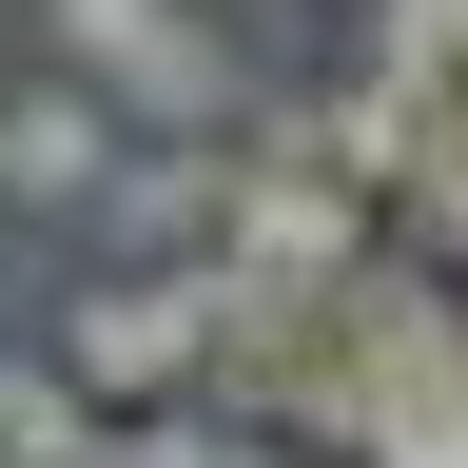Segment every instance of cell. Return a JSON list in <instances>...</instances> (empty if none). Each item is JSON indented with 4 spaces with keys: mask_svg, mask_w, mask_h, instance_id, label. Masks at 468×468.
<instances>
[{
    "mask_svg": "<svg viewBox=\"0 0 468 468\" xmlns=\"http://www.w3.org/2000/svg\"><path fill=\"white\" fill-rule=\"evenodd\" d=\"M196 371H215V254H176V273L98 254L79 313H58V390H79V410H176Z\"/></svg>",
    "mask_w": 468,
    "mask_h": 468,
    "instance_id": "cell-2",
    "label": "cell"
},
{
    "mask_svg": "<svg viewBox=\"0 0 468 468\" xmlns=\"http://www.w3.org/2000/svg\"><path fill=\"white\" fill-rule=\"evenodd\" d=\"M0 468H98V410L58 390V351H0Z\"/></svg>",
    "mask_w": 468,
    "mask_h": 468,
    "instance_id": "cell-6",
    "label": "cell"
},
{
    "mask_svg": "<svg viewBox=\"0 0 468 468\" xmlns=\"http://www.w3.org/2000/svg\"><path fill=\"white\" fill-rule=\"evenodd\" d=\"M449 58H468V0H371V79L390 98H449Z\"/></svg>",
    "mask_w": 468,
    "mask_h": 468,
    "instance_id": "cell-7",
    "label": "cell"
},
{
    "mask_svg": "<svg viewBox=\"0 0 468 468\" xmlns=\"http://www.w3.org/2000/svg\"><path fill=\"white\" fill-rule=\"evenodd\" d=\"M117 137H137V117H117L98 79H58V58H39V79L0 98V215H79L98 176H117Z\"/></svg>",
    "mask_w": 468,
    "mask_h": 468,
    "instance_id": "cell-5",
    "label": "cell"
},
{
    "mask_svg": "<svg viewBox=\"0 0 468 468\" xmlns=\"http://www.w3.org/2000/svg\"><path fill=\"white\" fill-rule=\"evenodd\" d=\"M215 196H234V137H117V176L79 196V234L137 254V273H176V254H215Z\"/></svg>",
    "mask_w": 468,
    "mask_h": 468,
    "instance_id": "cell-4",
    "label": "cell"
},
{
    "mask_svg": "<svg viewBox=\"0 0 468 468\" xmlns=\"http://www.w3.org/2000/svg\"><path fill=\"white\" fill-rule=\"evenodd\" d=\"M39 58L98 79L137 137H234V117H254V58H234V20H196V0H39Z\"/></svg>",
    "mask_w": 468,
    "mask_h": 468,
    "instance_id": "cell-1",
    "label": "cell"
},
{
    "mask_svg": "<svg viewBox=\"0 0 468 468\" xmlns=\"http://www.w3.org/2000/svg\"><path fill=\"white\" fill-rule=\"evenodd\" d=\"M0 234H20V215H0Z\"/></svg>",
    "mask_w": 468,
    "mask_h": 468,
    "instance_id": "cell-8",
    "label": "cell"
},
{
    "mask_svg": "<svg viewBox=\"0 0 468 468\" xmlns=\"http://www.w3.org/2000/svg\"><path fill=\"white\" fill-rule=\"evenodd\" d=\"M215 254H234V273H273V292H313V273H351V254H371V196H351L332 156L254 137V156H234V196H215Z\"/></svg>",
    "mask_w": 468,
    "mask_h": 468,
    "instance_id": "cell-3",
    "label": "cell"
}]
</instances>
